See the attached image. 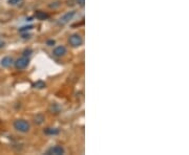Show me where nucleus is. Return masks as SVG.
<instances>
[{"label":"nucleus","instance_id":"nucleus-1","mask_svg":"<svg viewBox=\"0 0 189 155\" xmlns=\"http://www.w3.org/2000/svg\"><path fill=\"white\" fill-rule=\"evenodd\" d=\"M14 128L19 132L25 133L29 130L31 126H29V122L25 121V119H16L14 122Z\"/></svg>","mask_w":189,"mask_h":155},{"label":"nucleus","instance_id":"nucleus-2","mask_svg":"<svg viewBox=\"0 0 189 155\" xmlns=\"http://www.w3.org/2000/svg\"><path fill=\"white\" fill-rule=\"evenodd\" d=\"M68 43L73 47H79L80 45H82L83 40L82 37L79 34H73L68 37Z\"/></svg>","mask_w":189,"mask_h":155},{"label":"nucleus","instance_id":"nucleus-3","mask_svg":"<svg viewBox=\"0 0 189 155\" xmlns=\"http://www.w3.org/2000/svg\"><path fill=\"white\" fill-rule=\"evenodd\" d=\"M29 63V57H24V56H22L21 58H19L18 60H16V61L14 62L15 67H16L17 69H19V70L24 69L25 67H28Z\"/></svg>","mask_w":189,"mask_h":155},{"label":"nucleus","instance_id":"nucleus-4","mask_svg":"<svg viewBox=\"0 0 189 155\" xmlns=\"http://www.w3.org/2000/svg\"><path fill=\"white\" fill-rule=\"evenodd\" d=\"M76 15L75 11H71V12H67L66 14H64L62 17L58 20V25H65L74 18V16Z\"/></svg>","mask_w":189,"mask_h":155},{"label":"nucleus","instance_id":"nucleus-5","mask_svg":"<svg viewBox=\"0 0 189 155\" xmlns=\"http://www.w3.org/2000/svg\"><path fill=\"white\" fill-rule=\"evenodd\" d=\"M65 153V150L62 146H54L51 147L50 149H47V151L45 152L46 155H63Z\"/></svg>","mask_w":189,"mask_h":155},{"label":"nucleus","instance_id":"nucleus-6","mask_svg":"<svg viewBox=\"0 0 189 155\" xmlns=\"http://www.w3.org/2000/svg\"><path fill=\"white\" fill-rule=\"evenodd\" d=\"M66 47L63 45H60V46H57V47L54 48L53 50V55L55 57H62L66 54Z\"/></svg>","mask_w":189,"mask_h":155},{"label":"nucleus","instance_id":"nucleus-7","mask_svg":"<svg viewBox=\"0 0 189 155\" xmlns=\"http://www.w3.org/2000/svg\"><path fill=\"white\" fill-rule=\"evenodd\" d=\"M0 64H1V66L7 67H7H11L13 64H14V60H13L12 57H4V58L1 60Z\"/></svg>","mask_w":189,"mask_h":155},{"label":"nucleus","instance_id":"nucleus-8","mask_svg":"<svg viewBox=\"0 0 189 155\" xmlns=\"http://www.w3.org/2000/svg\"><path fill=\"white\" fill-rule=\"evenodd\" d=\"M35 17H36L38 20H46V19L50 18V15L46 14L45 12H42V11H37L35 13Z\"/></svg>","mask_w":189,"mask_h":155},{"label":"nucleus","instance_id":"nucleus-9","mask_svg":"<svg viewBox=\"0 0 189 155\" xmlns=\"http://www.w3.org/2000/svg\"><path fill=\"white\" fill-rule=\"evenodd\" d=\"M59 129H57V128H46V129L44 130V133L47 135H57L59 134Z\"/></svg>","mask_w":189,"mask_h":155},{"label":"nucleus","instance_id":"nucleus-10","mask_svg":"<svg viewBox=\"0 0 189 155\" xmlns=\"http://www.w3.org/2000/svg\"><path fill=\"white\" fill-rule=\"evenodd\" d=\"M32 86H33L34 88H37V89H42V88H44L46 85H45V83L43 82V81H37V82L34 83Z\"/></svg>","mask_w":189,"mask_h":155},{"label":"nucleus","instance_id":"nucleus-11","mask_svg":"<svg viewBox=\"0 0 189 155\" xmlns=\"http://www.w3.org/2000/svg\"><path fill=\"white\" fill-rule=\"evenodd\" d=\"M35 119V123L38 124V125H40V124H42V122L44 121V116L42 115V114H38V115H36V118H34Z\"/></svg>","mask_w":189,"mask_h":155},{"label":"nucleus","instance_id":"nucleus-12","mask_svg":"<svg viewBox=\"0 0 189 155\" xmlns=\"http://www.w3.org/2000/svg\"><path fill=\"white\" fill-rule=\"evenodd\" d=\"M34 26L33 25H25V26H22L21 28H19V32H29L31 29H33Z\"/></svg>","mask_w":189,"mask_h":155},{"label":"nucleus","instance_id":"nucleus-13","mask_svg":"<svg viewBox=\"0 0 189 155\" xmlns=\"http://www.w3.org/2000/svg\"><path fill=\"white\" fill-rule=\"evenodd\" d=\"M22 1H23V0H9V3L11 5H17L19 3H21Z\"/></svg>","mask_w":189,"mask_h":155},{"label":"nucleus","instance_id":"nucleus-14","mask_svg":"<svg viewBox=\"0 0 189 155\" xmlns=\"http://www.w3.org/2000/svg\"><path fill=\"white\" fill-rule=\"evenodd\" d=\"M32 53H33V51H32V50L28 48V50H25L23 51V56H24V57H29V56H31Z\"/></svg>","mask_w":189,"mask_h":155},{"label":"nucleus","instance_id":"nucleus-15","mask_svg":"<svg viewBox=\"0 0 189 155\" xmlns=\"http://www.w3.org/2000/svg\"><path fill=\"white\" fill-rule=\"evenodd\" d=\"M59 5H60V2L57 1V2H56V4H50V5H48V6H50L51 9H52V7H53V9H55V7H58Z\"/></svg>","mask_w":189,"mask_h":155},{"label":"nucleus","instance_id":"nucleus-16","mask_svg":"<svg viewBox=\"0 0 189 155\" xmlns=\"http://www.w3.org/2000/svg\"><path fill=\"white\" fill-rule=\"evenodd\" d=\"M76 1H77V3L79 5H81V6H83L84 3H85V0H76Z\"/></svg>","mask_w":189,"mask_h":155},{"label":"nucleus","instance_id":"nucleus-17","mask_svg":"<svg viewBox=\"0 0 189 155\" xmlns=\"http://www.w3.org/2000/svg\"><path fill=\"white\" fill-rule=\"evenodd\" d=\"M46 44H47V46H53V45H55V41H54V40H48L46 42Z\"/></svg>","mask_w":189,"mask_h":155},{"label":"nucleus","instance_id":"nucleus-18","mask_svg":"<svg viewBox=\"0 0 189 155\" xmlns=\"http://www.w3.org/2000/svg\"><path fill=\"white\" fill-rule=\"evenodd\" d=\"M22 38H24V39H26V38H31V35H28V34H24Z\"/></svg>","mask_w":189,"mask_h":155},{"label":"nucleus","instance_id":"nucleus-19","mask_svg":"<svg viewBox=\"0 0 189 155\" xmlns=\"http://www.w3.org/2000/svg\"><path fill=\"white\" fill-rule=\"evenodd\" d=\"M3 45H4L3 42H0V47H3Z\"/></svg>","mask_w":189,"mask_h":155}]
</instances>
